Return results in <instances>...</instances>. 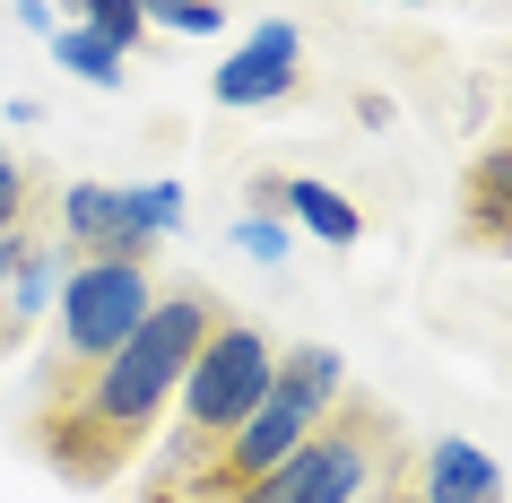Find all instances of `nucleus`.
Returning <instances> with one entry per match:
<instances>
[{
    "label": "nucleus",
    "mask_w": 512,
    "mask_h": 503,
    "mask_svg": "<svg viewBox=\"0 0 512 503\" xmlns=\"http://www.w3.org/2000/svg\"><path fill=\"white\" fill-rule=\"evenodd\" d=\"M217 313H226V304H217V287H200V278H191V287H157L148 321L87 373L79 391L44 399V417H35L44 460H53L70 486H113L122 460H131V451L157 434V417L174 408V382H183V365L200 356V339L217 330Z\"/></svg>",
    "instance_id": "nucleus-1"
},
{
    "label": "nucleus",
    "mask_w": 512,
    "mask_h": 503,
    "mask_svg": "<svg viewBox=\"0 0 512 503\" xmlns=\"http://www.w3.org/2000/svg\"><path fill=\"white\" fill-rule=\"evenodd\" d=\"M339 399H348V365H339V347H278V373H270V391H261V408H252V417H243L200 469L165 477L148 503H174L183 486H191V503H226L235 486L270 477L278 460H296V451L313 443V425H322Z\"/></svg>",
    "instance_id": "nucleus-2"
},
{
    "label": "nucleus",
    "mask_w": 512,
    "mask_h": 503,
    "mask_svg": "<svg viewBox=\"0 0 512 503\" xmlns=\"http://www.w3.org/2000/svg\"><path fill=\"white\" fill-rule=\"evenodd\" d=\"M148 304H157V261H131V252L70 261V278H61V295H53V365H44V399L79 391L87 373L148 321Z\"/></svg>",
    "instance_id": "nucleus-3"
},
{
    "label": "nucleus",
    "mask_w": 512,
    "mask_h": 503,
    "mask_svg": "<svg viewBox=\"0 0 512 503\" xmlns=\"http://www.w3.org/2000/svg\"><path fill=\"white\" fill-rule=\"evenodd\" d=\"M278 373V347L261 321H235L217 313V330L200 339V356L183 365V382H174V477L200 469L226 434H235L252 408H261V391H270Z\"/></svg>",
    "instance_id": "nucleus-4"
},
{
    "label": "nucleus",
    "mask_w": 512,
    "mask_h": 503,
    "mask_svg": "<svg viewBox=\"0 0 512 503\" xmlns=\"http://www.w3.org/2000/svg\"><path fill=\"white\" fill-rule=\"evenodd\" d=\"M460 243L512 252V131H495L460 174Z\"/></svg>",
    "instance_id": "nucleus-5"
},
{
    "label": "nucleus",
    "mask_w": 512,
    "mask_h": 503,
    "mask_svg": "<svg viewBox=\"0 0 512 503\" xmlns=\"http://www.w3.org/2000/svg\"><path fill=\"white\" fill-rule=\"evenodd\" d=\"M61 252H70V261H105V252L148 261L131 243V226H122V183H70L61 191Z\"/></svg>",
    "instance_id": "nucleus-6"
},
{
    "label": "nucleus",
    "mask_w": 512,
    "mask_h": 503,
    "mask_svg": "<svg viewBox=\"0 0 512 503\" xmlns=\"http://www.w3.org/2000/svg\"><path fill=\"white\" fill-rule=\"evenodd\" d=\"M209 96L226 113L296 105V96H304V53H261V44H243V53H226V70L209 79Z\"/></svg>",
    "instance_id": "nucleus-7"
},
{
    "label": "nucleus",
    "mask_w": 512,
    "mask_h": 503,
    "mask_svg": "<svg viewBox=\"0 0 512 503\" xmlns=\"http://www.w3.org/2000/svg\"><path fill=\"white\" fill-rule=\"evenodd\" d=\"M417 503H504V469H495V451L460 443V434L426 443V460H417Z\"/></svg>",
    "instance_id": "nucleus-8"
},
{
    "label": "nucleus",
    "mask_w": 512,
    "mask_h": 503,
    "mask_svg": "<svg viewBox=\"0 0 512 503\" xmlns=\"http://www.w3.org/2000/svg\"><path fill=\"white\" fill-rule=\"evenodd\" d=\"M278 209L296 217L313 243H330V252H356V243H365V209H356L348 191H330V183H287Z\"/></svg>",
    "instance_id": "nucleus-9"
},
{
    "label": "nucleus",
    "mask_w": 512,
    "mask_h": 503,
    "mask_svg": "<svg viewBox=\"0 0 512 503\" xmlns=\"http://www.w3.org/2000/svg\"><path fill=\"white\" fill-rule=\"evenodd\" d=\"M122 226H131L139 252H157L183 226V183H122Z\"/></svg>",
    "instance_id": "nucleus-10"
},
{
    "label": "nucleus",
    "mask_w": 512,
    "mask_h": 503,
    "mask_svg": "<svg viewBox=\"0 0 512 503\" xmlns=\"http://www.w3.org/2000/svg\"><path fill=\"white\" fill-rule=\"evenodd\" d=\"M61 18H70V27H87V35H105L122 61H131L148 35H157L148 18H139V0H61Z\"/></svg>",
    "instance_id": "nucleus-11"
},
{
    "label": "nucleus",
    "mask_w": 512,
    "mask_h": 503,
    "mask_svg": "<svg viewBox=\"0 0 512 503\" xmlns=\"http://www.w3.org/2000/svg\"><path fill=\"white\" fill-rule=\"evenodd\" d=\"M53 61H61V70H79L87 87H122V70H131L105 35H87V27H53Z\"/></svg>",
    "instance_id": "nucleus-12"
},
{
    "label": "nucleus",
    "mask_w": 512,
    "mask_h": 503,
    "mask_svg": "<svg viewBox=\"0 0 512 503\" xmlns=\"http://www.w3.org/2000/svg\"><path fill=\"white\" fill-rule=\"evenodd\" d=\"M35 200H44V183H35V165L18 157V148H0V235H27Z\"/></svg>",
    "instance_id": "nucleus-13"
},
{
    "label": "nucleus",
    "mask_w": 512,
    "mask_h": 503,
    "mask_svg": "<svg viewBox=\"0 0 512 503\" xmlns=\"http://www.w3.org/2000/svg\"><path fill=\"white\" fill-rule=\"evenodd\" d=\"M139 18L165 27V35H217V27H226V9H217V0H139Z\"/></svg>",
    "instance_id": "nucleus-14"
},
{
    "label": "nucleus",
    "mask_w": 512,
    "mask_h": 503,
    "mask_svg": "<svg viewBox=\"0 0 512 503\" xmlns=\"http://www.w3.org/2000/svg\"><path fill=\"white\" fill-rule=\"evenodd\" d=\"M235 252H252L261 269H278V261H287V226H278V217H261V209H243V226H235Z\"/></svg>",
    "instance_id": "nucleus-15"
},
{
    "label": "nucleus",
    "mask_w": 512,
    "mask_h": 503,
    "mask_svg": "<svg viewBox=\"0 0 512 503\" xmlns=\"http://www.w3.org/2000/svg\"><path fill=\"white\" fill-rule=\"evenodd\" d=\"M261 53H304V35H296V18H261V35H252Z\"/></svg>",
    "instance_id": "nucleus-16"
},
{
    "label": "nucleus",
    "mask_w": 512,
    "mask_h": 503,
    "mask_svg": "<svg viewBox=\"0 0 512 503\" xmlns=\"http://www.w3.org/2000/svg\"><path fill=\"white\" fill-rule=\"evenodd\" d=\"M27 243H35V235H0V287L18 278V261H27Z\"/></svg>",
    "instance_id": "nucleus-17"
},
{
    "label": "nucleus",
    "mask_w": 512,
    "mask_h": 503,
    "mask_svg": "<svg viewBox=\"0 0 512 503\" xmlns=\"http://www.w3.org/2000/svg\"><path fill=\"white\" fill-rule=\"evenodd\" d=\"M9 9H18V18H27L35 35H53V9H44V0H9Z\"/></svg>",
    "instance_id": "nucleus-18"
},
{
    "label": "nucleus",
    "mask_w": 512,
    "mask_h": 503,
    "mask_svg": "<svg viewBox=\"0 0 512 503\" xmlns=\"http://www.w3.org/2000/svg\"><path fill=\"white\" fill-rule=\"evenodd\" d=\"M217 9H226V0H217Z\"/></svg>",
    "instance_id": "nucleus-19"
}]
</instances>
